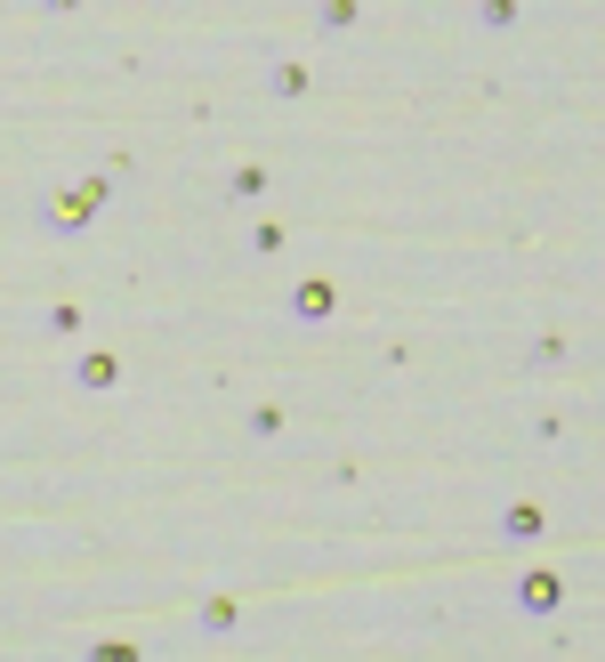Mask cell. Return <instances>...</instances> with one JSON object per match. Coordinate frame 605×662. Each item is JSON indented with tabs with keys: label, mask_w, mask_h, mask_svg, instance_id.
<instances>
[{
	"label": "cell",
	"mask_w": 605,
	"mask_h": 662,
	"mask_svg": "<svg viewBox=\"0 0 605 662\" xmlns=\"http://www.w3.org/2000/svg\"><path fill=\"white\" fill-rule=\"evenodd\" d=\"M73 380L90 388V397H106V388H121V356H106V347H90V356L73 364Z\"/></svg>",
	"instance_id": "cell-2"
},
{
	"label": "cell",
	"mask_w": 605,
	"mask_h": 662,
	"mask_svg": "<svg viewBox=\"0 0 605 662\" xmlns=\"http://www.w3.org/2000/svg\"><path fill=\"white\" fill-rule=\"evenodd\" d=\"M541 533H549V517H541V509H525V501L500 509V542H541Z\"/></svg>",
	"instance_id": "cell-5"
},
{
	"label": "cell",
	"mask_w": 605,
	"mask_h": 662,
	"mask_svg": "<svg viewBox=\"0 0 605 662\" xmlns=\"http://www.w3.org/2000/svg\"><path fill=\"white\" fill-rule=\"evenodd\" d=\"M40 9H49V16H66V9H81V0H40Z\"/></svg>",
	"instance_id": "cell-11"
},
{
	"label": "cell",
	"mask_w": 605,
	"mask_h": 662,
	"mask_svg": "<svg viewBox=\"0 0 605 662\" xmlns=\"http://www.w3.org/2000/svg\"><path fill=\"white\" fill-rule=\"evenodd\" d=\"M476 16H485V25L500 33V25H517V0H485V9H476Z\"/></svg>",
	"instance_id": "cell-10"
},
{
	"label": "cell",
	"mask_w": 605,
	"mask_h": 662,
	"mask_svg": "<svg viewBox=\"0 0 605 662\" xmlns=\"http://www.w3.org/2000/svg\"><path fill=\"white\" fill-rule=\"evenodd\" d=\"M356 16H364V0H323V9H316V33H356Z\"/></svg>",
	"instance_id": "cell-6"
},
{
	"label": "cell",
	"mask_w": 605,
	"mask_h": 662,
	"mask_svg": "<svg viewBox=\"0 0 605 662\" xmlns=\"http://www.w3.org/2000/svg\"><path fill=\"white\" fill-rule=\"evenodd\" d=\"M331 307H340V292H331V283H299V292H290V316H299V323H323Z\"/></svg>",
	"instance_id": "cell-4"
},
{
	"label": "cell",
	"mask_w": 605,
	"mask_h": 662,
	"mask_svg": "<svg viewBox=\"0 0 605 662\" xmlns=\"http://www.w3.org/2000/svg\"><path fill=\"white\" fill-rule=\"evenodd\" d=\"M106 202H114V170H97V178L66 186L57 202H40V226H57V235H66V226H90L97 211H106Z\"/></svg>",
	"instance_id": "cell-1"
},
{
	"label": "cell",
	"mask_w": 605,
	"mask_h": 662,
	"mask_svg": "<svg viewBox=\"0 0 605 662\" xmlns=\"http://www.w3.org/2000/svg\"><path fill=\"white\" fill-rule=\"evenodd\" d=\"M283 243H290V235H283V226H275V218H266V226H259V235H250V251H259V259H275V251H283Z\"/></svg>",
	"instance_id": "cell-9"
},
{
	"label": "cell",
	"mask_w": 605,
	"mask_h": 662,
	"mask_svg": "<svg viewBox=\"0 0 605 662\" xmlns=\"http://www.w3.org/2000/svg\"><path fill=\"white\" fill-rule=\"evenodd\" d=\"M266 97H307V66H266Z\"/></svg>",
	"instance_id": "cell-7"
},
{
	"label": "cell",
	"mask_w": 605,
	"mask_h": 662,
	"mask_svg": "<svg viewBox=\"0 0 605 662\" xmlns=\"http://www.w3.org/2000/svg\"><path fill=\"white\" fill-rule=\"evenodd\" d=\"M557 598H566L557 574H525V582H517V606H525V614H557Z\"/></svg>",
	"instance_id": "cell-3"
},
{
	"label": "cell",
	"mask_w": 605,
	"mask_h": 662,
	"mask_svg": "<svg viewBox=\"0 0 605 662\" xmlns=\"http://www.w3.org/2000/svg\"><path fill=\"white\" fill-rule=\"evenodd\" d=\"M266 194V170H259V162H242V170H235V202H259Z\"/></svg>",
	"instance_id": "cell-8"
}]
</instances>
